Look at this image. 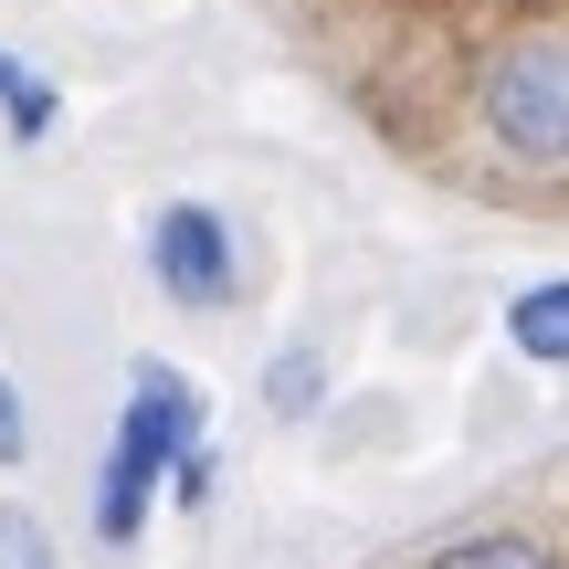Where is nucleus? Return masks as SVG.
Listing matches in <instances>:
<instances>
[{
  "label": "nucleus",
  "instance_id": "nucleus-1",
  "mask_svg": "<svg viewBox=\"0 0 569 569\" xmlns=\"http://www.w3.org/2000/svg\"><path fill=\"white\" fill-rule=\"evenodd\" d=\"M190 443H201V390H190L169 359H148V369H138V390H127L117 453H106V475H96V528L117 538V549L148 528V496H159V475L180 465Z\"/></svg>",
  "mask_w": 569,
  "mask_h": 569
},
{
  "label": "nucleus",
  "instance_id": "nucleus-2",
  "mask_svg": "<svg viewBox=\"0 0 569 569\" xmlns=\"http://www.w3.org/2000/svg\"><path fill=\"white\" fill-rule=\"evenodd\" d=\"M486 138L528 169H569V42H517L486 74Z\"/></svg>",
  "mask_w": 569,
  "mask_h": 569
},
{
  "label": "nucleus",
  "instance_id": "nucleus-3",
  "mask_svg": "<svg viewBox=\"0 0 569 569\" xmlns=\"http://www.w3.org/2000/svg\"><path fill=\"white\" fill-rule=\"evenodd\" d=\"M148 274H159L180 306H232V284H243V264H232V222L211 201H169L159 222H148Z\"/></svg>",
  "mask_w": 569,
  "mask_h": 569
},
{
  "label": "nucleus",
  "instance_id": "nucleus-4",
  "mask_svg": "<svg viewBox=\"0 0 569 569\" xmlns=\"http://www.w3.org/2000/svg\"><path fill=\"white\" fill-rule=\"evenodd\" d=\"M507 338L528 348L538 369H569V274L559 284H528V296L507 306Z\"/></svg>",
  "mask_w": 569,
  "mask_h": 569
},
{
  "label": "nucleus",
  "instance_id": "nucleus-5",
  "mask_svg": "<svg viewBox=\"0 0 569 569\" xmlns=\"http://www.w3.org/2000/svg\"><path fill=\"white\" fill-rule=\"evenodd\" d=\"M432 569H559V559L528 549V538H465V549H443Z\"/></svg>",
  "mask_w": 569,
  "mask_h": 569
},
{
  "label": "nucleus",
  "instance_id": "nucleus-6",
  "mask_svg": "<svg viewBox=\"0 0 569 569\" xmlns=\"http://www.w3.org/2000/svg\"><path fill=\"white\" fill-rule=\"evenodd\" d=\"M0 106H11V138H42L53 127V84L21 74V63H0Z\"/></svg>",
  "mask_w": 569,
  "mask_h": 569
},
{
  "label": "nucleus",
  "instance_id": "nucleus-7",
  "mask_svg": "<svg viewBox=\"0 0 569 569\" xmlns=\"http://www.w3.org/2000/svg\"><path fill=\"white\" fill-rule=\"evenodd\" d=\"M0 569H53V538H42L21 507H0Z\"/></svg>",
  "mask_w": 569,
  "mask_h": 569
},
{
  "label": "nucleus",
  "instance_id": "nucleus-8",
  "mask_svg": "<svg viewBox=\"0 0 569 569\" xmlns=\"http://www.w3.org/2000/svg\"><path fill=\"white\" fill-rule=\"evenodd\" d=\"M274 401H284V411H306V401H317V359H306V348H296V359H284V380H274Z\"/></svg>",
  "mask_w": 569,
  "mask_h": 569
},
{
  "label": "nucleus",
  "instance_id": "nucleus-9",
  "mask_svg": "<svg viewBox=\"0 0 569 569\" xmlns=\"http://www.w3.org/2000/svg\"><path fill=\"white\" fill-rule=\"evenodd\" d=\"M0 465H21V401H11V380H0Z\"/></svg>",
  "mask_w": 569,
  "mask_h": 569
}]
</instances>
